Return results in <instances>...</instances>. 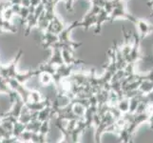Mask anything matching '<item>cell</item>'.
<instances>
[{
	"instance_id": "cell-1",
	"label": "cell",
	"mask_w": 153,
	"mask_h": 143,
	"mask_svg": "<svg viewBox=\"0 0 153 143\" xmlns=\"http://www.w3.org/2000/svg\"><path fill=\"white\" fill-rule=\"evenodd\" d=\"M23 54H24L23 50L20 49L16 54V55H15V57L9 63L8 65H1L0 64V76L4 77L5 79L15 78V76H16L17 73H18L17 69H16L17 63L21 59Z\"/></svg>"
},
{
	"instance_id": "cell-2",
	"label": "cell",
	"mask_w": 153,
	"mask_h": 143,
	"mask_svg": "<svg viewBox=\"0 0 153 143\" xmlns=\"http://www.w3.org/2000/svg\"><path fill=\"white\" fill-rule=\"evenodd\" d=\"M6 80H7L9 87L12 90H13V91L16 92L21 97V98H22V100L25 103L27 102L30 90L26 87L23 83H20L15 78H7Z\"/></svg>"
},
{
	"instance_id": "cell-3",
	"label": "cell",
	"mask_w": 153,
	"mask_h": 143,
	"mask_svg": "<svg viewBox=\"0 0 153 143\" xmlns=\"http://www.w3.org/2000/svg\"><path fill=\"white\" fill-rule=\"evenodd\" d=\"M58 41V34L51 33L49 31H43V36H42V48L44 50L51 49L54 43Z\"/></svg>"
},
{
	"instance_id": "cell-4",
	"label": "cell",
	"mask_w": 153,
	"mask_h": 143,
	"mask_svg": "<svg viewBox=\"0 0 153 143\" xmlns=\"http://www.w3.org/2000/svg\"><path fill=\"white\" fill-rule=\"evenodd\" d=\"M25 105V102L22 100L21 97L18 94L16 98H15L14 101L10 104V110L7 113H4L3 115H13V116H15V118H18V116L20 115V113L21 111H22V108L24 107Z\"/></svg>"
},
{
	"instance_id": "cell-5",
	"label": "cell",
	"mask_w": 153,
	"mask_h": 143,
	"mask_svg": "<svg viewBox=\"0 0 153 143\" xmlns=\"http://www.w3.org/2000/svg\"><path fill=\"white\" fill-rule=\"evenodd\" d=\"M65 27H66L65 23L63 22L57 15H55V16L50 21L49 26L46 31H49L51 33H53L55 34H59L61 31L65 29Z\"/></svg>"
},
{
	"instance_id": "cell-6",
	"label": "cell",
	"mask_w": 153,
	"mask_h": 143,
	"mask_svg": "<svg viewBox=\"0 0 153 143\" xmlns=\"http://www.w3.org/2000/svg\"><path fill=\"white\" fill-rule=\"evenodd\" d=\"M62 57H63V60H64V63L68 65L80 66L85 63L84 60L76 58L74 55H73V52L68 50H62Z\"/></svg>"
},
{
	"instance_id": "cell-7",
	"label": "cell",
	"mask_w": 153,
	"mask_h": 143,
	"mask_svg": "<svg viewBox=\"0 0 153 143\" xmlns=\"http://www.w3.org/2000/svg\"><path fill=\"white\" fill-rule=\"evenodd\" d=\"M25 105L31 112H39L42 109L48 107V106H51V100L49 97H46L38 102H26Z\"/></svg>"
},
{
	"instance_id": "cell-8",
	"label": "cell",
	"mask_w": 153,
	"mask_h": 143,
	"mask_svg": "<svg viewBox=\"0 0 153 143\" xmlns=\"http://www.w3.org/2000/svg\"><path fill=\"white\" fill-rule=\"evenodd\" d=\"M51 51H52L51 56L47 62L54 67H58L62 64H64V60H63V57H62V50L59 49V48L53 47V48H51Z\"/></svg>"
},
{
	"instance_id": "cell-9",
	"label": "cell",
	"mask_w": 153,
	"mask_h": 143,
	"mask_svg": "<svg viewBox=\"0 0 153 143\" xmlns=\"http://www.w3.org/2000/svg\"><path fill=\"white\" fill-rule=\"evenodd\" d=\"M37 115L38 112H31V111H30L26 107V105H24V107L22 108V111L20 113V115L18 116V121L24 124H27L30 121L37 118Z\"/></svg>"
},
{
	"instance_id": "cell-10",
	"label": "cell",
	"mask_w": 153,
	"mask_h": 143,
	"mask_svg": "<svg viewBox=\"0 0 153 143\" xmlns=\"http://www.w3.org/2000/svg\"><path fill=\"white\" fill-rule=\"evenodd\" d=\"M109 20V13H108L104 9H101V10L97 14V19H96V23H95V31H94V34H98L101 31L102 28V24L105 23V21Z\"/></svg>"
},
{
	"instance_id": "cell-11",
	"label": "cell",
	"mask_w": 153,
	"mask_h": 143,
	"mask_svg": "<svg viewBox=\"0 0 153 143\" xmlns=\"http://www.w3.org/2000/svg\"><path fill=\"white\" fill-rule=\"evenodd\" d=\"M17 33V28L14 24L12 23V21H8L2 18L1 14H0V34L3 33Z\"/></svg>"
},
{
	"instance_id": "cell-12",
	"label": "cell",
	"mask_w": 153,
	"mask_h": 143,
	"mask_svg": "<svg viewBox=\"0 0 153 143\" xmlns=\"http://www.w3.org/2000/svg\"><path fill=\"white\" fill-rule=\"evenodd\" d=\"M96 19H97V15H92V16L85 15V17L83 18V20H80L79 27L84 28L86 31H88L89 28L92 27V26H95Z\"/></svg>"
},
{
	"instance_id": "cell-13",
	"label": "cell",
	"mask_w": 153,
	"mask_h": 143,
	"mask_svg": "<svg viewBox=\"0 0 153 143\" xmlns=\"http://www.w3.org/2000/svg\"><path fill=\"white\" fill-rule=\"evenodd\" d=\"M54 116L53 113H52V109H51V105L48 106L44 109H42L41 111L38 112L37 115V119L40 121H45V120H51L52 118Z\"/></svg>"
},
{
	"instance_id": "cell-14",
	"label": "cell",
	"mask_w": 153,
	"mask_h": 143,
	"mask_svg": "<svg viewBox=\"0 0 153 143\" xmlns=\"http://www.w3.org/2000/svg\"><path fill=\"white\" fill-rule=\"evenodd\" d=\"M86 109L87 108L84 105H82L81 103L73 102L72 101V107H71L72 113L74 114L75 115H77L78 118H83V116H84V115H85V112H86Z\"/></svg>"
},
{
	"instance_id": "cell-15",
	"label": "cell",
	"mask_w": 153,
	"mask_h": 143,
	"mask_svg": "<svg viewBox=\"0 0 153 143\" xmlns=\"http://www.w3.org/2000/svg\"><path fill=\"white\" fill-rule=\"evenodd\" d=\"M39 82L43 86H49L52 83V76L47 72H41L39 75Z\"/></svg>"
},
{
	"instance_id": "cell-16",
	"label": "cell",
	"mask_w": 153,
	"mask_h": 143,
	"mask_svg": "<svg viewBox=\"0 0 153 143\" xmlns=\"http://www.w3.org/2000/svg\"><path fill=\"white\" fill-rule=\"evenodd\" d=\"M26 130V124L20 122V121H16V122L13 123V132L12 134L13 136L19 137V136L23 133V132Z\"/></svg>"
},
{
	"instance_id": "cell-17",
	"label": "cell",
	"mask_w": 153,
	"mask_h": 143,
	"mask_svg": "<svg viewBox=\"0 0 153 143\" xmlns=\"http://www.w3.org/2000/svg\"><path fill=\"white\" fill-rule=\"evenodd\" d=\"M41 122L42 121H40L37 118L31 120L29 123L26 124V130L33 132V133H38L39 129H40V126H41Z\"/></svg>"
},
{
	"instance_id": "cell-18",
	"label": "cell",
	"mask_w": 153,
	"mask_h": 143,
	"mask_svg": "<svg viewBox=\"0 0 153 143\" xmlns=\"http://www.w3.org/2000/svg\"><path fill=\"white\" fill-rule=\"evenodd\" d=\"M42 99H43V97H42L39 91H37V90H30L27 102H38L41 101Z\"/></svg>"
},
{
	"instance_id": "cell-19",
	"label": "cell",
	"mask_w": 153,
	"mask_h": 143,
	"mask_svg": "<svg viewBox=\"0 0 153 143\" xmlns=\"http://www.w3.org/2000/svg\"><path fill=\"white\" fill-rule=\"evenodd\" d=\"M116 107H117L119 109V111L121 113H126L128 112L129 110V100L128 98H120L119 101L117 103V105H116Z\"/></svg>"
},
{
	"instance_id": "cell-20",
	"label": "cell",
	"mask_w": 153,
	"mask_h": 143,
	"mask_svg": "<svg viewBox=\"0 0 153 143\" xmlns=\"http://www.w3.org/2000/svg\"><path fill=\"white\" fill-rule=\"evenodd\" d=\"M49 23H50V20L45 16V13L44 12L42 13V14L38 17V23H37V27L40 29V31H44L47 30L49 26Z\"/></svg>"
},
{
	"instance_id": "cell-21",
	"label": "cell",
	"mask_w": 153,
	"mask_h": 143,
	"mask_svg": "<svg viewBox=\"0 0 153 143\" xmlns=\"http://www.w3.org/2000/svg\"><path fill=\"white\" fill-rule=\"evenodd\" d=\"M12 92H13V90L9 87L6 79L2 76H0V94H10Z\"/></svg>"
},
{
	"instance_id": "cell-22",
	"label": "cell",
	"mask_w": 153,
	"mask_h": 143,
	"mask_svg": "<svg viewBox=\"0 0 153 143\" xmlns=\"http://www.w3.org/2000/svg\"><path fill=\"white\" fill-rule=\"evenodd\" d=\"M56 68L57 67H54V66L49 64L48 62H45V63H43V64H41L38 69L41 72H47V73H51V76H53L56 73Z\"/></svg>"
},
{
	"instance_id": "cell-23",
	"label": "cell",
	"mask_w": 153,
	"mask_h": 143,
	"mask_svg": "<svg viewBox=\"0 0 153 143\" xmlns=\"http://www.w3.org/2000/svg\"><path fill=\"white\" fill-rule=\"evenodd\" d=\"M1 16L5 20L12 21L13 18L16 16V15L14 14L13 10H12V7H9V8H7V9H5V10H2V12H1Z\"/></svg>"
},
{
	"instance_id": "cell-24",
	"label": "cell",
	"mask_w": 153,
	"mask_h": 143,
	"mask_svg": "<svg viewBox=\"0 0 153 143\" xmlns=\"http://www.w3.org/2000/svg\"><path fill=\"white\" fill-rule=\"evenodd\" d=\"M33 132L25 130L18 137L19 142H30L31 137H33Z\"/></svg>"
},
{
	"instance_id": "cell-25",
	"label": "cell",
	"mask_w": 153,
	"mask_h": 143,
	"mask_svg": "<svg viewBox=\"0 0 153 143\" xmlns=\"http://www.w3.org/2000/svg\"><path fill=\"white\" fill-rule=\"evenodd\" d=\"M50 121H51V120L42 121L38 133H40V134H42V135H45V136H48L49 132H50Z\"/></svg>"
},
{
	"instance_id": "cell-26",
	"label": "cell",
	"mask_w": 153,
	"mask_h": 143,
	"mask_svg": "<svg viewBox=\"0 0 153 143\" xmlns=\"http://www.w3.org/2000/svg\"><path fill=\"white\" fill-rule=\"evenodd\" d=\"M75 2H76V0H67V2H66V9H67L68 12L72 13L73 5H74Z\"/></svg>"
},
{
	"instance_id": "cell-27",
	"label": "cell",
	"mask_w": 153,
	"mask_h": 143,
	"mask_svg": "<svg viewBox=\"0 0 153 143\" xmlns=\"http://www.w3.org/2000/svg\"><path fill=\"white\" fill-rule=\"evenodd\" d=\"M139 28H140V31H142V33L145 34V33H147V31H149V26L146 23H145L144 21H140Z\"/></svg>"
},
{
	"instance_id": "cell-28",
	"label": "cell",
	"mask_w": 153,
	"mask_h": 143,
	"mask_svg": "<svg viewBox=\"0 0 153 143\" xmlns=\"http://www.w3.org/2000/svg\"><path fill=\"white\" fill-rule=\"evenodd\" d=\"M41 2H42V0H30V6L37 7Z\"/></svg>"
},
{
	"instance_id": "cell-29",
	"label": "cell",
	"mask_w": 153,
	"mask_h": 143,
	"mask_svg": "<svg viewBox=\"0 0 153 143\" xmlns=\"http://www.w3.org/2000/svg\"><path fill=\"white\" fill-rule=\"evenodd\" d=\"M21 6H23V7H30V0H22Z\"/></svg>"
},
{
	"instance_id": "cell-30",
	"label": "cell",
	"mask_w": 153,
	"mask_h": 143,
	"mask_svg": "<svg viewBox=\"0 0 153 143\" xmlns=\"http://www.w3.org/2000/svg\"><path fill=\"white\" fill-rule=\"evenodd\" d=\"M10 3L13 4H18V5H21V3H22V0H12L10 1Z\"/></svg>"
},
{
	"instance_id": "cell-31",
	"label": "cell",
	"mask_w": 153,
	"mask_h": 143,
	"mask_svg": "<svg viewBox=\"0 0 153 143\" xmlns=\"http://www.w3.org/2000/svg\"><path fill=\"white\" fill-rule=\"evenodd\" d=\"M52 1H54V0H42V3H43V4H47V3L52 2Z\"/></svg>"
},
{
	"instance_id": "cell-32",
	"label": "cell",
	"mask_w": 153,
	"mask_h": 143,
	"mask_svg": "<svg viewBox=\"0 0 153 143\" xmlns=\"http://www.w3.org/2000/svg\"><path fill=\"white\" fill-rule=\"evenodd\" d=\"M60 1H64V2L66 3V2H67V0H54V4H55V5H57V4L59 3Z\"/></svg>"
},
{
	"instance_id": "cell-33",
	"label": "cell",
	"mask_w": 153,
	"mask_h": 143,
	"mask_svg": "<svg viewBox=\"0 0 153 143\" xmlns=\"http://www.w3.org/2000/svg\"><path fill=\"white\" fill-rule=\"evenodd\" d=\"M7 1H10H10H12V0H7Z\"/></svg>"
},
{
	"instance_id": "cell-34",
	"label": "cell",
	"mask_w": 153,
	"mask_h": 143,
	"mask_svg": "<svg viewBox=\"0 0 153 143\" xmlns=\"http://www.w3.org/2000/svg\"><path fill=\"white\" fill-rule=\"evenodd\" d=\"M0 109H1V108H0Z\"/></svg>"
}]
</instances>
